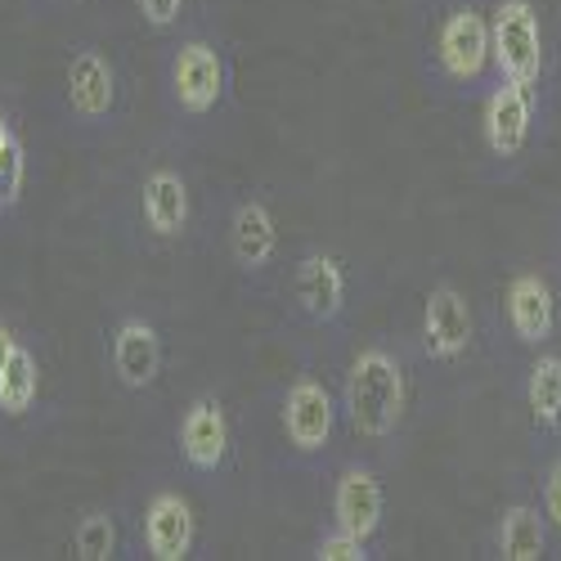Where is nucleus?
Masks as SVG:
<instances>
[{
  "instance_id": "obj_5",
  "label": "nucleus",
  "mask_w": 561,
  "mask_h": 561,
  "mask_svg": "<svg viewBox=\"0 0 561 561\" xmlns=\"http://www.w3.org/2000/svg\"><path fill=\"white\" fill-rule=\"evenodd\" d=\"M167 81H171V100H175L180 113L207 117V113H216V104L225 100L229 64H225V55L216 50L211 41L194 36V41H180V45H175L171 68H167Z\"/></svg>"
},
{
  "instance_id": "obj_15",
  "label": "nucleus",
  "mask_w": 561,
  "mask_h": 561,
  "mask_svg": "<svg viewBox=\"0 0 561 561\" xmlns=\"http://www.w3.org/2000/svg\"><path fill=\"white\" fill-rule=\"evenodd\" d=\"M139 211H145V225L153 239H180L190 229V180H184L175 167H153L139 184Z\"/></svg>"
},
{
  "instance_id": "obj_21",
  "label": "nucleus",
  "mask_w": 561,
  "mask_h": 561,
  "mask_svg": "<svg viewBox=\"0 0 561 561\" xmlns=\"http://www.w3.org/2000/svg\"><path fill=\"white\" fill-rule=\"evenodd\" d=\"M23 180H27V158H23V145L10 135L5 149H0V211H10L19 203Z\"/></svg>"
},
{
  "instance_id": "obj_24",
  "label": "nucleus",
  "mask_w": 561,
  "mask_h": 561,
  "mask_svg": "<svg viewBox=\"0 0 561 561\" xmlns=\"http://www.w3.org/2000/svg\"><path fill=\"white\" fill-rule=\"evenodd\" d=\"M139 14H145V23H149L153 32H167V27L180 23L184 0H139Z\"/></svg>"
},
{
  "instance_id": "obj_25",
  "label": "nucleus",
  "mask_w": 561,
  "mask_h": 561,
  "mask_svg": "<svg viewBox=\"0 0 561 561\" xmlns=\"http://www.w3.org/2000/svg\"><path fill=\"white\" fill-rule=\"evenodd\" d=\"M10 351H14V337H10V329H5V323H0V368H5Z\"/></svg>"
},
{
  "instance_id": "obj_14",
  "label": "nucleus",
  "mask_w": 561,
  "mask_h": 561,
  "mask_svg": "<svg viewBox=\"0 0 561 561\" xmlns=\"http://www.w3.org/2000/svg\"><path fill=\"white\" fill-rule=\"evenodd\" d=\"M113 373L126 391H149L162 373V337L149 319L126 314L113 329Z\"/></svg>"
},
{
  "instance_id": "obj_2",
  "label": "nucleus",
  "mask_w": 561,
  "mask_h": 561,
  "mask_svg": "<svg viewBox=\"0 0 561 561\" xmlns=\"http://www.w3.org/2000/svg\"><path fill=\"white\" fill-rule=\"evenodd\" d=\"M432 59L436 72L454 85V90H481L494 72L490 64V14H481L477 5H454L440 14L436 32H432Z\"/></svg>"
},
{
  "instance_id": "obj_18",
  "label": "nucleus",
  "mask_w": 561,
  "mask_h": 561,
  "mask_svg": "<svg viewBox=\"0 0 561 561\" xmlns=\"http://www.w3.org/2000/svg\"><path fill=\"white\" fill-rule=\"evenodd\" d=\"M526 409L535 417V432L561 436V355L557 351H535L530 373H526Z\"/></svg>"
},
{
  "instance_id": "obj_12",
  "label": "nucleus",
  "mask_w": 561,
  "mask_h": 561,
  "mask_svg": "<svg viewBox=\"0 0 561 561\" xmlns=\"http://www.w3.org/2000/svg\"><path fill=\"white\" fill-rule=\"evenodd\" d=\"M382 517H387V490L378 481L373 467H346L333 485V526L337 530H351L359 539H373L382 530Z\"/></svg>"
},
{
  "instance_id": "obj_23",
  "label": "nucleus",
  "mask_w": 561,
  "mask_h": 561,
  "mask_svg": "<svg viewBox=\"0 0 561 561\" xmlns=\"http://www.w3.org/2000/svg\"><path fill=\"white\" fill-rule=\"evenodd\" d=\"M539 507H543V517H548V530H552L557 543H561V458L548 462L543 490H539Z\"/></svg>"
},
{
  "instance_id": "obj_1",
  "label": "nucleus",
  "mask_w": 561,
  "mask_h": 561,
  "mask_svg": "<svg viewBox=\"0 0 561 561\" xmlns=\"http://www.w3.org/2000/svg\"><path fill=\"white\" fill-rule=\"evenodd\" d=\"M404 404H409V378H404V359L391 346H364L342 382V413L346 427L368 440L382 445L400 432L404 423Z\"/></svg>"
},
{
  "instance_id": "obj_10",
  "label": "nucleus",
  "mask_w": 561,
  "mask_h": 561,
  "mask_svg": "<svg viewBox=\"0 0 561 561\" xmlns=\"http://www.w3.org/2000/svg\"><path fill=\"white\" fill-rule=\"evenodd\" d=\"M293 297L310 323H337L346 310V270L329 252H306L293 270Z\"/></svg>"
},
{
  "instance_id": "obj_11",
  "label": "nucleus",
  "mask_w": 561,
  "mask_h": 561,
  "mask_svg": "<svg viewBox=\"0 0 561 561\" xmlns=\"http://www.w3.org/2000/svg\"><path fill=\"white\" fill-rule=\"evenodd\" d=\"M68 108L81 122H108L117 108V68L95 45H81L68 59Z\"/></svg>"
},
{
  "instance_id": "obj_19",
  "label": "nucleus",
  "mask_w": 561,
  "mask_h": 561,
  "mask_svg": "<svg viewBox=\"0 0 561 561\" xmlns=\"http://www.w3.org/2000/svg\"><path fill=\"white\" fill-rule=\"evenodd\" d=\"M36 396H41V368H36V355H32L27 346L14 342L5 368H0V409H5L10 417H19V413H27V409L36 404Z\"/></svg>"
},
{
  "instance_id": "obj_20",
  "label": "nucleus",
  "mask_w": 561,
  "mask_h": 561,
  "mask_svg": "<svg viewBox=\"0 0 561 561\" xmlns=\"http://www.w3.org/2000/svg\"><path fill=\"white\" fill-rule=\"evenodd\" d=\"M72 548L81 561H108L117 552V526L108 512H90V517H81L77 535H72Z\"/></svg>"
},
{
  "instance_id": "obj_6",
  "label": "nucleus",
  "mask_w": 561,
  "mask_h": 561,
  "mask_svg": "<svg viewBox=\"0 0 561 561\" xmlns=\"http://www.w3.org/2000/svg\"><path fill=\"white\" fill-rule=\"evenodd\" d=\"M278 417H284V436L297 454H323L337 432V400L319 378L301 373L278 400Z\"/></svg>"
},
{
  "instance_id": "obj_7",
  "label": "nucleus",
  "mask_w": 561,
  "mask_h": 561,
  "mask_svg": "<svg viewBox=\"0 0 561 561\" xmlns=\"http://www.w3.org/2000/svg\"><path fill=\"white\" fill-rule=\"evenodd\" d=\"M477 337V319L472 301L454 284H436L423 301V351L436 364H458Z\"/></svg>"
},
{
  "instance_id": "obj_8",
  "label": "nucleus",
  "mask_w": 561,
  "mask_h": 561,
  "mask_svg": "<svg viewBox=\"0 0 561 561\" xmlns=\"http://www.w3.org/2000/svg\"><path fill=\"white\" fill-rule=\"evenodd\" d=\"M503 306H507V329L522 346L543 351L557 337V293L539 270L512 274L503 288Z\"/></svg>"
},
{
  "instance_id": "obj_3",
  "label": "nucleus",
  "mask_w": 561,
  "mask_h": 561,
  "mask_svg": "<svg viewBox=\"0 0 561 561\" xmlns=\"http://www.w3.org/2000/svg\"><path fill=\"white\" fill-rule=\"evenodd\" d=\"M543 19L535 0H499L490 14V64L503 81L539 85L543 77Z\"/></svg>"
},
{
  "instance_id": "obj_16",
  "label": "nucleus",
  "mask_w": 561,
  "mask_h": 561,
  "mask_svg": "<svg viewBox=\"0 0 561 561\" xmlns=\"http://www.w3.org/2000/svg\"><path fill=\"white\" fill-rule=\"evenodd\" d=\"M229 252H233V265L243 274H261L270 270L274 252H278V225H274V211L261 203V198H243L229 216Z\"/></svg>"
},
{
  "instance_id": "obj_22",
  "label": "nucleus",
  "mask_w": 561,
  "mask_h": 561,
  "mask_svg": "<svg viewBox=\"0 0 561 561\" xmlns=\"http://www.w3.org/2000/svg\"><path fill=\"white\" fill-rule=\"evenodd\" d=\"M373 552H368V539H359V535H351V530H329V535H319V543H314V561H368Z\"/></svg>"
},
{
  "instance_id": "obj_9",
  "label": "nucleus",
  "mask_w": 561,
  "mask_h": 561,
  "mask_svg": "<svg viewBox=\"0 0 561 561\" xmlns=\"http://www.w3.org/2000/svg\"><path fill=\"white\" fill-rule=\"evenodd\" d=\"M180 458L194 467L198 477H216L225 458H229V417H225V404L216 396H194L190 409L180 413Z\"/></svg>"
},
{
  "instance_id": "obj_17",
  "label": "nucleus",
  "mask_w": 561,
  "mask_h": 561,
  "mask_svg": "<svg viewBox=\"0 0 561 561\" xmlns=\"http://www.w3.org/2000/svg\"><path fill=\"white\" fill-rule=\"evenodd\" d=\"M548 517L539 503H507L494 522V557L503 561H539L548 557Z\"/></svg>"
},
{
  "instance_id": "obj_4",
  "label": "nucleus",
  "mask_w": 561,
  "mask_h": 561,
  "mask_svg": "<svg viewBox=\"0 0 561 561\" xmlns=\"http://www.w3.org/2000/svg\"><path fill=\"white\" fill-rule=\"evenodd\" d=\"M535 117H539V95L526 81H494L485 90V113H481V135L485 149L499 162H517L530 139H535Z\"/></svg>"
},
{
  "instance_id": "obj_13",
  "label": "nucleus",
  "mask_w": 561,
  "mask_h": 561,
  "mask_svg": "<svg viewBox=\"0 0 561 561\" xmlns=\"http://www.w3.org/2000/svg\"><path fill=\"white\" fill-rule=\"evenodd\" d=\"M198 539V517L184 494L158 490L145 507V548L153 561H184Z\"/></svg>"
},
{
  "instance_id": "obj_26",
  "label": "nucleus",
  "mask_w": 561,
  "mask_h": 561,
  "mask_svg": "<svg viewBox=\"0 0 561 561\" xmlns=\"http://www.w3.org/2000/svg\"><path fill=\"white\" fill-rule=\"evenodd\" d=\"M10 135H14V130H10V117L0 113V149H5V139H10Z\"/></svg>"
}]
</instances>
